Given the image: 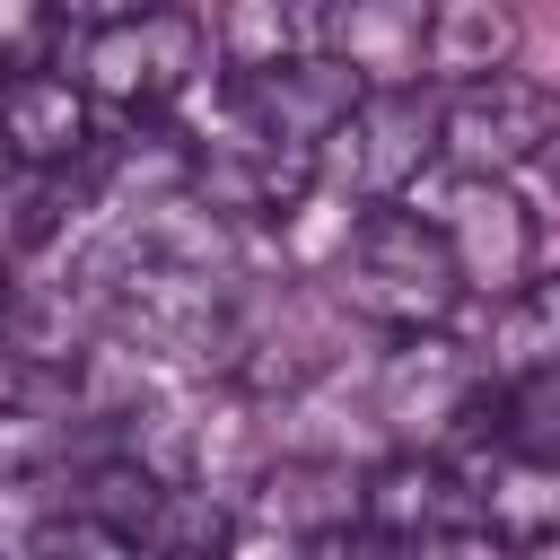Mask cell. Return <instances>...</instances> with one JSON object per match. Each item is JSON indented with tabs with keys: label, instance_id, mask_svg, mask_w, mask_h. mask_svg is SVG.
Instances as JSON below:
<instances>
[{
	"label": "cell",
	"instance_id": "6da1fadb",
	"mask_svg": "<svg viewBox=\"0 0 560 560\" xmlns=\"http://www.w3.org/2000/svg\"><path fill=\"white\" fill-rule=\"evenodd\" d=\"M332 306L376 332H438L464 306V280H455L429 210H402V201L359 210L332 254Z\"/></svg>",
	"mask_w": 560,
	"mask_h": 560
},
{
	"label": "cell",
	"instance_id": "7a4b0ae2",
	"mask_svg": "<svg viewBox=\"0 0 560 560\" xmlns=\"http://www.w3.org/2000/svg\"><path fill=\"white\" fill-rule=\"evenodd\" d=\"M210 35H201V18H184V9H140V18H105V26H88L79 35V88L105 105V114H122V122H158V114H175L192 88H201V70H210Z\"/></svg>",
	"mask_w": 560,
	"mask_h": 560
},
{
	"label": "cell",
	"instance_id": "3957f363",
	"mask_svg": "<svg viewBox=\"0 0 560 560\" xmlns=\"http://www.w3.org/2000/svg\"><path fill=\"white\" fill-rule=\"evenodd\" d=\"M429 166H438V96H420V88H359L315 149V184L359 210L411 201L429 184Z\"/></svg>",
	"mask_w": 560,
	"mask_h": 560
},
{
	"label": "cell",
	"instance_id": "277c9868",
	"mask_svg": "<svg viewBox=\"0 0 560 560\" xmlns=\"http://www.w3.org/2000/svg\"><path fill=\"white\" fill-rule=\"evenodd\" d=\"M429 228L464 280V298H516L534 271H542V236H534V210L508 192V175H446L438 201H429Z\"/></svg>",
	"mask_w": 560,
	"mask_h": 560
},
{
	"label": "cell",
	"instance_id": "5b68a950",
	"mask_svg": "<svg viewBox=\"0 0 560 560\" xmlns=\"http://www.w3.org/2000/svg\"><path fill=\"white\" fill-rule=\"evenodd\" d=\"M551 140H560V96L542 79H516V70L464 79L438 105V166H455V175H516Z\"/></svg>",
	"mask_w": 560,
	"mask_h": 560
},
{
	"label": "cell",
	"instance_id": "8992f818",
	"mask_svg": "<svg viewBox=\"0 0 560 560\" xmlns=\"http://www.w3.org/2000/svg\"><path fill=\"white\" fill-rule=\"evenodd\" d=\"M481 385H490L481 350H464L446 324H438V332H394V350L376 359V420H385L402 446H438V455H446V446L464 438Z\"/></svg>",
	"mask_w": 560,
	"mask_h": 560
},
{
	"label": "cell",
	"instance_id": "52a82bcc",
	"mask_svg": "<svg viewBox=\"0 0 560 560\" xmlns=\"http://www.w3.org/2000/svg\"><path fill=\"white\" fill-rule=\"evenodd\" d=\"M184 192H201L219 219L280 228V219H298V210H306L324 184H315V149H289V140H262V131H236V122H219L210 140H192Z\"/></svg>",
	"mask_w": 560,
	"mask_h": 560
},
{
	"label": "cell",
	"instance_id": "ba28073f",
	"mask_svg": "<svg viewBox=\"0 0 560 560\" xmlns=\"http://www.w3.org/2000/svg\"><path fill=\"white\" fill-rule=\"evenodd\" d=\"M105 105L70 79V70H52V61H35V70H9L0 79V149H9V166L18 175H61V166H88L96 158V140H105V122H96Z\"/></svg>",
	"mask_w": 560,
	"mask_h": 560
},
{
	"label": "cell",
	"instance_id": "9c48e42d",
	"mask_svg": "<svg viewBox=\"0 0 560 560\" xmlns=\"http://www.w3.org/2000/svg\"><path fill=\"white\" fill-rule=\"evenodd\" d=\"M350 96H359V79L341 61H324V52H306V61H280V70H228L219 122L262 131V140H289V149H324V131L341 122Z\"/></svg>",
	"mask_w": 560,
	"mask_h": 560
},
{
	"label": "cell",
	"instance_id": "30bf717a",
	"mask_svg": "<svg viewBox=\"0 0 560 560\" xmlns=\"http://www.w3.org/2000/svg\"><path fill=\"white\" fill-rule=\"evenodd\" d=\"M324 61H341L359 88H420L429 79V0H332Z\"/></svg>",
	"mask_w": 560,
	"mask_h": 560
},
{
	"label": "cell",
	"instance_id": "8fae6325",
	"mask_svg": "<svg viewBox=\"0 0 560 560\" xmlns=\"http://www.w3.org/2000/svg\"><path fill=\"white\" fill-rule=\"evenodd\" d=\"M464 516H481V499L438 446H402L376 472H359V525H376L385 542H411V534H438Z\"/></svg>",
	"mask_w": 560,
	"mask_h": 560
},
{
	"label": "cell",
	"instance_id": "7c38bea8",
	"mask_svg": "<svg viewBox=\"0 0 560 560\" xmlns=\"http://www.w3.org/2000/svg\"><path fill=\"white\" fill-rule=\"evenodd\" d=\"M236 508H245L254 525L289 534V542H315V534L359 525V472L332 464V455H280V464H262V472L245 481Z\"/></svg>",
	"mask_w": 560,
	"mask_h": 560
},
{
	"label": "cell",
	"instance_id": "4fadbf2b",
	"mask_svg": "<svg viewBox=\"0 0 560 560\" xmlns=\"http://www.w3.org/2000/svg\"><path fill=\"white\" fill-rule=\"evenodd\" d=\"M455 472L472 481V499H481V516L499 534H516V542H551L560 534V446H534V455H464Z\"/></svg>",
	"mask_w": 560,
	"mask_h": 560
},
{
	"label": "cell",
	"instance_id": "5bb4252c",
	"mask_svg": "<svg viewBox=\"0 0 560 560\" xmlns=\"http://www.w3.org/2000/svg\"><path fill=\"white\" fill-rule=\"evenodd\" d=\"M236 534H245V508L219 499V490H201V481H166L149 499V516L131 525L140 560H228Z\"/></svg>",
	"mask_w": 560,
	"mask_h": 560
},
{
	"label": "cell",
	"instance_id": "9a60e30c",
	"mask_svg": "<svg viewBox=\"0 0 560 560\" xmlns=\"http://www.w3.org/2000/svg\"><path fill=\"white\" fill-rule=\"evenodd\" d=\"M516 44H525L516 0H429V79H446V88L490 79L516 61Z\"/></svg>",
	"mask_w": 560,
	"mask_h": 560
},
{
	"label": "cell",
	"instance_id": "2e32d148",
	"mask_svg": "<svg viewBox=\"0 0 560 560\" xmlns=\"http://www.w3.org/2000/svg\"><path fill=\"white\" fill-rule=\"evenodd\" d=\"M324 9L332 0H228L219 9V61L228 70H280L324 52Z\"/></svg>",
	"mask_w": 560,
	"mask_h": 560
},
{
	"label": "cell",
	"instance_id": "e0dca14e",
	"mask_svg": "<svg viewBox=\"0 0 560 560\" xmlns=\"http://www.w3.org/2000/svg\"><path fill=\"white\" fill-rule=\"evenodd\" d=\"M481 368L490 376H542V368H560V271H534L516 298H499Z\"/></svg>",
	"mask_w": 560,
	"mask_h": 560
},
{
	"label": "cell",
	"instance_id": "ac0fdd59",
	"mask_svg": "<svg viewBox=\"0 0 560 560\" xmlns=\"http://www.w3.org/2000/svg\"><path fill=\"white\" fill-rule=\"evenodd\" d=\"M18 560H140V542L114 525V516H96V508H44L35 516V534L18 542Z\"/></svg>",
	"mask_w": 560,
	"mask_h": 560
},
{
	"label": "cell",
	"instance_id": "d6986e66",
	"mask_svg": "<svg viewBox=\"0 0 560 560\" xmlns=\"http://www.w3.org/2000/svg\"><path fill=\"white\" fill-rule=\"evenodd\" d=\"M402 560H516V534H499L490 516H464V525H438V534H411L394 542Z\"/></svg>",
	"mask_w": 560,
	"mask_h": 560
},
{
	"label": "cell",
	"instance_id": "ffe728a7",
	"mask_svg": "<svg viewBox=\"0 0 560 560\" xmlns=\"http://www.w3.org/2000/svg\"><path fill=\"white\" fill-rule=\"evenodd\" d=\"M52 26H61L52 0H0V79L52 61Z\"/></svg>",
	"mask_w": 560,
	"mask_h": 560
},
{
	"label": "cell",
	"instance_id": "44dd1931",
	"mask_svg": "<svg viewBox=\"0 0 560 560\" xmlns=\"http://www.w3.org/2000/svg\"><path fill=\"white\" fill-rule=\"evenodd\" d=\"M306 560H402V551H394L376 525H341V534H315Z\"/></svg>",
	"mask_w": 560,
	"mask_h": 560
},
{
	"label": "cell",
	"instance_id": "7402d4cb",
	"mask_svg": "<svg viewBox=\"0 0 560 560\" xmlns=\"http://www.w3.org/2000/svg\"><path fill=\"white\" fill-rule=\"evenodd\" d=\"M140 9H158V0H52V18H70V26H105V18H140Z\"/></svg>",
	"mask_w": 560,
	"mask_h": 560
},
{
	"label": "cell",
	"instance_id": "603a6c76",
	"mask_svg": "<svg viewBox=\"0 0 560 560\" xmlns=\"http://www.w3.org/2000/svg\"><path fill=\"white\" fill-rule=\"evenodd\" d=\"M18 394H26V359H18V350H9V341H0V411H9V402H18Z\"/></svg>",
	"mask_w": 560,
	"mask_h": 560
},
{
	"label": "cell",
	"instance_id": "cb8c5ba5",
	"mask_svg": "<svg viewBox=\"0 0 560 560\" xmlns=\"http://www.w3.org/2000/svg\"><path fill=\"white\" fill-rule=\"evenodd\" d=\"M9 192H18V166H9V149H0V219H9Z\"/></svg>",
	"mask_w": 560,
	"mask_h": 560
},
{
	"label": "cell",
	"instance_id": "d4e9b609",
	"mask_svg": "<svg viewBox=\"0 0 560 560\" xmlns=\"http://www.w3.org/2000/svg\"><path fill=\"white\" fill-rule=\"evenodd\" d=\"M542 560H560V534H551V542H542Z\"/></svg>",
	"mask_w": 560,
	"mask_h": 560
}]
</instances>
